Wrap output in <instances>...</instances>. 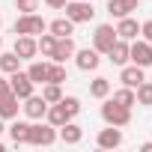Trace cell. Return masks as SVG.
<instances>
[{
	"label": "cell",
	"instance_id": "7a4b0ae2",
	"mask_svg": "<svg viewBox=\"0 0 152 152\" xmlns=\"http://www.w3.org/2000/svg\"><path fill=\"white\" fill-rule=\"evenodd\" d=\"M48 30V21L42 18V15H36V12H24L18 21H15V33L18 36H39V33H45Z\"/></svg>",
	"mask_w": 152,
	"mask_h": 152
},
{
	"label": "cell",
	"instance_id": "52a82bcc",
	"mask_svg": "<svg viewBox=\"0 0 152 152\" xmlns=\"http://www.w3.org/2000/svg\"><path fill=\"white\" fill-rule=\"evenodd\" d=\"M128 60L134 63V66H140V69H146V66H152V45L143 39V42H131L128 45Z\"/></svg>",
	"mask_w": 152,
	"mask_h": 152
},
{
	"label": "cell",
	"instance_id": "d4e9b609",
	"mask_svg": "<svg viewBox=\"0 0 152 152\" xmlns=\"http://www.w3.org/2000/svg\"><path fill=\"white\" fill-rule=\"evenodd\" d=\"M134 99H137V104L152 107V81H143V84L134 90Z\"/></svg>",
	"mask_w": 152,
	"mask_h": 152
},
{
	"label": "cell",
	"instance_id": "4dcf8cb0",
	"mask_svg": "<svg viewBox=\"0 0 152 152\" xmlns=\"http://www.w3.org/2000/svg\"><path fill=\"white\" fill-rule=\"evenodd\" d=\"M15 9L24 15V12H36L39 9V0H15Z\"/></svg>",
	"mask_w": 152,
	"mask_h": 152
},
{
	"label": "cell",
	"instance_id": "f35d334b",
	"mask_svg": "<svg viewBox=\"0 0 152 152\" xmlns=\"http://www.w3.org/2000/svg\"><path fill=\"white\" fill-rule=\"evenodd\" d=\"M0 24H3V21H0Z\"/></svg>",
	"mask_w": 152,
	"mask_h": 152
},
{
	"label": "cell",
	"instance_id": "9a60e30c",
	"mask_svg": "<svg viewBox=\"0 0 152 152\" xmlns=\"http://www.w3.org/2000/svg\"><path fill=\"white\" fill-rule=\"evenodd\" d=\"M131 9H137V0H107L110 18H125V15H131Z\"/></svg>",
	"mask_w": 152,
	"mask_h": 152
},
{
	"label": "cell",
	"instance_id": "d6a6232c",
	"mask_svg": "<svg viewBox=\"0 0 152 152\" xmlns=\"http://www.w3.org/2000/svg\"><path fill=\"white\" fill-rule=\"evenodd\" d=\"M9 93H12L9 81H6V78H0V99H3V96H9Z\"/></svg>",
	"mask_w": 152,
	"mask_h": 152
},
{
	"label": "cell",
	"instance_id": "8fae6325",
	"mask_svg": "<svg viewBox=\"0 0 152 152\" xmlns=\"http://www.w3.org/2000/svg\"><path fill=\"white\" fill-rule=\"evenodd\" d=\"M116 36L125 39V42H134V39L140 36V24H137L131 15H125V18H119V24H116Z\"/></svg>",
	"mask_w": 152,
	"mask_h": 152
},
{
	"label": "cell",
	"instance_id": "d6986e66",
	"mask_svg": "<svg viewBox=\"0 0 152 152\" xmlns=\"http://www.w3.org/2000/svg\"><path fill=\"white\" fill-rule=\"evenodd\" d=\"M18 99L9 93V96H3V99H0V119H15L18 116Z\"/></svg>",
	"mask_w": 152,
	"mask_h": 152
},
{
	"label": "cell",
	"instance_id": "7402d4cb",
	"mask_svg": "<svg viewBox=\"0 0 152 152\" xmlns=\"http://www.w3.org/2000/svg\"><path fill=\"white\" fill-rule=\"evenodd\" d=\"M21 69V57L12 51V54H0V72L3 75H12V72H18Z\"/></svg>",
	"mask_w": 152,
	"mask_h": 152
},
{
	"label": "cell",
	"instance_id": "ba28073f",
	"mask_svg": "<svg viewBox=\"0 0 152 152\" xmlns=\"http://www.w3.org/2000/svg\"><path fill=\"white\" fill-rule=\"evenodd\" d=\"M75 63H78L81 72H96L99 63H102V57H99L96 48H84V51H75Z\"/></svg>",
	"mask_w": 152,
	"mask_h": 152
},
{
	"label": "cell",
	"instance_id": "83f0119b",
	"mask_svg": "<svg viewBox=\"0 0 152 152\" xmlns=\"http://www.w3.org/2000/svg\"><path fill=\"white\" fill-rule=\"evenodd\" d=\"M42 99H45L48 104L60 102V99H63V90H60V84H51V81H48V84L42 87Z\"/></svg>",
	"mask_w": 152,
	"mask_h": 152
},
{
	"label": "cell",
	"instance_id": "2e32d148",
	"mask_svg": "<svg viewBox=\"0 0 152 152\" xmlns=\"http://www.w3.org/2000/svg\"><path fill=\"white\" fill-rule=\"evenodd\" d=\"M119 81H122V87L137 90L146 78H143V69H140V66H125V69H122V75H119Z\"/></svg>",
	"mask_w": 152,
	"mask_h": 152
},
{
	"label": "cell",
	"instance_id": "cb8c5ba5",
	"mask_svg": "<svg viewBox=\"0 0 152 152\" xmlns=\"http://www.w3.org/2000/svg\"><path fill=\"white\" fill-rule=\"evenodd\" d=\"M90 96H93V99H107V96H110V81H107V78H96V81L90 84Z\"/></svg>",
	"mask_w": 152,
	"mask_h": 152
},
{
	"label": "cell",
	"instance_id": "836d02e7",
	"mask_svg": "<svg viewBox=\"0 0 152 152\" xmlns=\"http://www.w3.org/2000/svg\"><path fill=\"white\" fill-rule=\"evenodd\" d=\"M45 3H48V6H51V9H63V6H66V3H69V0H45Z\"/></svg>",
	"mask_w": 152,
	"mask_h": 152
},
{
	"label": "cell",
	"instance_id": "e0dca14e",
	"mask_svg": "<svg viewBox=\"0 0 152 152\" xmlns=\"http://www.w3.org/2000/svg\"><path fill=\"white\" fill-rule=\"evenodd\" d=\"M60 140H63V143H69V146L81 143V140H84V128H81V125H75V122L69 119L66 125H60Z\"/></svg>",
	"mask_w": 152,
	"mask_h": 152
},
{
	"label": "cell",
	"instance_id": "f546056e",
	"mask_svg": "<svg viewBox=\"0 0 152 152\" xmlns=\"http://www.w3.org/2000/svg\"><path fill=\"white\" fill-rule=\"evenodd\" d=\"M60 102H63V107H66V110L72 113V119H75V116H78V113H81V102H78V99H75V96H63Z\"/></svg>",
	"mask_w": 152,
	"mask_h": 152
},
{
	"label": "cell",
	"instance_id": "9c48e42d",
	"mask_svg": "<svg viewBox=\"0 0 152 152\" xmlns=\"http://www.w3.org/2000/svg\"><path fill=\"white\" fill-rule=\"evenodd\" d=\"M21 107H24V113H27L30 119H42V116L48 113V102H45L42 96H27Z\"/></svg>",
	"mask_w": 152,
	"mask_h": 152
},
{
	"label": "cell",
	"instance_id": "f1b7e54d",
	"mask_svg": "<svg viewBox=\"0 0 152 152\" xmlns=\"http://www.w3.org/2000/svg\"><path fill=\"white\" fill-rule=\"evenodd\" d=\"M48 81L51 84H63L66 81V66L63 63H51L48 66Z\"/></svg>",
	"mask_w": 152,
	"mask_h": 152
},
{
	"label": "cell",
	"instance_id": "3957f363",
	"mask_svg": "<svg viewBox=\"0 0 152 152\" xmlns=\"http://www.w3.org/2000/svg\"><path fill=\"white\" fill-rule=\"evenodd\" d=\"M63 9H66V18H69V21H75V24L93 21V15H96V9H93L90 0H69Z\"/></svg>",
	"mask_w": 152,
	"mask_h": 152
},
{
	"label": "cell",
	"instance_id": "4fadbf2b",
	"mask_svg": "<svg viewBox=\"0 0 152 152\" xmlns=\"http://www.w3.org/2000/svg\"><path fill=\"white\" fill-rule=\"evenodd\" d=\"M15 54H18L21 60H33V57L39 54L36 39H33V36H18V39H15Z\"/></svg>",
	"mask_w": 152,
	"mask_h": 152
},
{
	"label": "cell",
	"instance_id": "6da1fadb",
	"mask_svg": "<svg viewBox=\"0 0 152 152\" xmlns=\"http://www.w3.org/2000/svg\"><path fill=\"white\" fill-rule=\"evenodd\" d=\"M102 119H104L107 125L125 128V125L131 122V107H122V104H116L113 99H107V102L102 104Z\"/></svg>",
	"mask_w": 152,
	"mask_h": 152
},
{
	"label": "cell",
	"instance_id": "1f68e13d",
	"mask_svg": "<svg viewBox=\"0 0 152 152\" xmlns=\"http://www.w3.org/2000/svg\"><path fill=\"white\" fill-rule=\"evenodd\" d=\"M140 33H143V39H146V42H149V45H152V18H149V21H143V24H140Z\"/></svg>",
	"mask_w": 152,
	"mask_h": 152
},
{
	"label": "cell",
	"instance_id": "ffe728a7",
	"mask_svg": "<svg viewBox=\"0 0 152 152\" xmlns=\"http://www.w3.org/2000/svg\"><path fill=\"white\" fill-rule=\"evenodd\" d=\"M48 30H51L57 39H63V36H72V33H75V21H69V18H54V21L48 24Z\"/></svg>",
	"mask_w": 152,
	"mask_h": 152
},
{
	"label": "cell",
	"instance_id": "4316f807",
	"mask_svg": "<svg viewBox=\"0 0 152 152\" xmlns=\"http://www.w3.org/2000/svg\"><path fill=\"white\" fill-rule=\"evenodd\" d=\"M113 102H116V104H122V107H131V104H137V99H134V90H131V87H122V90H116V93H113Z\"/></svg>",
	"mask_w": 152,
	"mask_h": 152
},
{
	"label": "cell",
	"instance_id": "7c38bea8",
	"mask_svg": "<svg viewBox=\"0 0 152 152\" xmlns=\"http://www.w3.org/2000/svg\"><path fill=\"white\" fill-rule=\"evenodd\" d=\"M69 57H75V42H72V36H63V39H57L51 60H54V63H66Z\"/></svg>",
	"mask_w": 152,
	"mask_h": 152
},
{
	"label": "cell",
	"instance_id": "30bf717a",
	"mask_svg": "<svg viewBox=\"0 0 152 152\" xmlns=\"http://www.w3.org/2000/svg\"><path fill=\"white\" fill-rule=\"evenodd\" d=\"M96 143H99V149H116V146L122 143V131H119L116 125L102 128V131H99V137H96Z\"/></svg>",
	"mask_w": 152,
	"mask_h": 152
},
{
	"label": "cell",
	"instance_id": "74e56055",
	"mask_svg": "<svg viewBox=\"0 0 152 152\" xmlns=\"http://www.w3.org/2000/svg\"><path fill=\"white\" fill-rule=\"evenodd\" d=\"M0 152H3V143H0Z\"/></svg>",
	"mask_w": 152,
	"mask_h": 152
},
{
	"label": "cell",
	"instance_id": "ac0fdd59",
	"mask_svg": "<svg viewBox=\"0 0 152 152\" xmlns=\"http://www.w3.org/2000/svg\"><path fill=\"white\" fill-rule=\"evenodd\" d=\"M45 116H48V122H51L54 128H60V125H66V122L72 119V113L63 107V102H54V104L48 107V113H45Z\"/></svg>",
	"mask_w": 152,
	"mask_h": 152
},
{
	"label": "cell",
	"instance_id": "5b68a950",
	"mask_svg": "<svg viewBox=\"0 0 152 152\" xmlns=\"http://www.w3.org/2000/svg\"><path fill=\"white\" fill-rule=\"evenodd\" d=\"M9 87H12V96H15L18 102H24L27 96H33V87H36V84L27 78V72H21V69H18V72H12V75H9Z\"/></svg>",
	"mask_w": 152,
	"mask_h": 152
},
{
	"label": "cell",
	"instance_id": "603a6c76",
	"mask_svg": "<svg viewBox=\"0 0 152 152\" xmlns=\"http://www.w3.org/2000/svg\"><path fill=\"white\" fill-rule=\"evenodd\" d=\"M54 45H57V36H54V33H39V39H36V48H39V54L51 57V54H54Z\"/></svg>",
	"mask_w": 152,
	"mask_h": 152
},
{
	"label": "cell",
	"instance_id": "d590c367",
	"mask_svg": "<svg viewBox=\"0 0 152 152\" xmlns=\"http://www.w3.org/2000/svg\"><path fill=\"white\" fill-rule=\"evenodd\" d=\"M0 134H3V119H0Z\"/></svg>",
	"mask_w": 152,
	"mask_h": 152
},
{
	"label": "cell",
	"instance_id": "44dd1931",
	"mask_svg": "<svg viewBox=\"0 0 152 152\" xmlns=\"http://www.w3.org/2000/svg\"><path fill=\"white\" fill-rule=\"evenodd\" d=\"M48 66H51V63H30L27 78H30L33 84H48Z\"/></svg>",
	"mask_w": 152,
	"mask_h": 152
},
{
	"label": "cell",
	"instance_id": "8992f818",
	"mask_svg": "<svg viewBox=\"0 0 152 152\" xmlns=\"http://www.w3.org/2000/svg\"><path fill=\"white\" fill-rule=\"evenodd\" d=\"M116 39H119V36H116V27L102 24V27H96V33H93V48H96L99 54H107L110 45H113Z\"/></svg>",
	"mask_w": 152,
	"mask_h": 152
},
{
	"label": "cell",
	"instance_id": "8d00e7d4",
	"mask_svg": "<svg viewBox=\"0 0 152 152\" xmlns=\"http://www.w3.org/2000/svg\"><path fill=\"white\" fill-rule=\"evenodd\" d=\"M0 51H3V39H0Z\"/></svg>",
	"mask_w": 152,
	"mask_h": 152
},
{
	"label": "cell",
	"instance_id": "e575fe53",
	"mask_svg": "<svg viewBox=\"0 0 152 152\" xmlns=\"http://www.w3.org/2000/svg\"><path fill=\"white\" fill-rule=\"evenodd\" d=\"M140 152H152V140H149V143H143V146H140Z\"/></svg>",
	"mask_w": 152,
	"mask_h": 152
},
{
	"label": "cell",
	"instance_id": "484cf974",
	"mask_svg": "<svg viewBox=\"0 0 152 152\" xmlns=\"http://www.w3.org/2000/svg\"><path fill=\"white\" fill-rule=\"evenodd\" d=\"M9 134H12L15 143H27V137H30V122H12V125H9Z\"/></svg>",
	"mask_w": 152,
	"mask_h": 152
},
{
	"label": "cell",
	"instance_id": "277c9868",
	"mask_svg": "<svg viewBox=\"0 0 152 152\" xmlns=\"http://www.w3.org/2000/svg\"><path fill=\"white\" fill-rule=\"evenodd\" d=\"M57 140V128L48 122V125H39V122H30V137L27 143L30 146H51Z\"/></svg>",
	"mask_w": 152,
	"mask_h": 152
},
{
	"label": "cell",
	"instance_id": "5bb4252c",
	"mask_svg": "<svg viewBox=\"0 0 152 152\" xmlns=\"http://www.w3.org/2000/svg\"><path fill=\"white\" fill-rule=\"evenodd\" d=\"M128 45H131V42L116 39V42L110 45V51H107V60H110L113 66H125V63H128Z\"/></svg>",
	"mask_w": 152,
	"mask_h": 152
}]
</instances>
